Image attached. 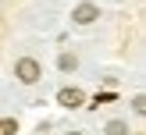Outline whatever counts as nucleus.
<instances>
[{
    "label": "nucleus",
    "instance_id": "4",
    "mask_svg": "<svg viewBox=\"0 0 146 135\" xmlns=\"http://www.w3.org/2000/svg\"><path fill=\"white\" fill-rule=\"evenodd\" d=\"M0 135H18V121L14 117H0Z\"/></svg>",
    "mask_w": 146,
    "mask_h": 135
},
{
    "label": "nucleus",
    "instance_id": "2",
    "mask_svg": "<svg viewBox=\"0 0 146 135\" xmlns=\"http://www.w3.org/2000/svg\"><path fill=\"white\" fill-rule=\"evenodd\" d=\"M71 18H75L78 25H93V21L100 18V7L96 4H78L75 11H71Z\"/></svg>",
    "mask_w": 146,
    "mask_h": 135
},
{
    "label": "nucleus",
    "instance_id": "1",
    "mask_svg": "<svg viewBox=\"0 0 146 135\" xmlns=\"http://www.w3.org/2000/svg\"><path fill=\"white\" fill-rule=\"evenodd\" d=\"M14 75H18V82H25V85H32V82H39V64L32 61V57H21L18 64H14Z\"/></svg>",
    "mask_w": 146,
    "mask_h": 135
},
{
    "label": "nucleus",
    "instance_id": "8",
    "mask_svg": "<svg viewBox=\"0 0 146 135\" xmlns=\"http://www.w3.org/2000/svg\"><path fill=\"white\" fill-rule=\"evenodd\" d=\"M71 135H78V132H71Z\"/></svg>",
    "mask_w": 146,
    "mask_h": 135
},
{
    "label": "nucleus",
    "instance_id": "6",
    "mask_svg": "<svg viewBox=\"0 0 146 135\" xmlns=\"http://www.w3.org/2000/svg\"><path fill=\"white\" fill-rule=\"evenodd\" d=\"M75 68H78L75 53H61V71H75Z\"/></svg>",
    "mask_w": 146,
    "mask_h": 135
},
{
    "label": "nucleus",
    "instance_id": "3",
    "mask_svg": "<svg viewBox=\"0 0 146 135\" xmlns=\"http://www.w3.org/2000/svg\"><path fill=\"white\" fill-rule=\"evenodd\" d=\"M82 89H75V85H71V89H61L57 92V103H64V107H71V110H75V107H82Z\"/></svg>",
    "mask_w": 146,
    "mask_h": 135
},
{
    "label": "nucleus",
    "instance_id": "7",
    "mask_svg": "<svg viewBox=\"0 0 146 135\" xmlns=\"http://www.w3.org/2000/svg\"><path fill=\"white\" fill-rule=\"evenodd\" d=\"M132 110H135V114H146V99H143V96L132 99Z\"/></svg>",
    "mask_w": 146,
    "mask_h": 135
},
{
    "label": "nucleus",
    "instance_id": "5",
    "mask_svg": "<svg viewBox=\"0 0 146 135\" xmlns=\"http://www.w3.org/2000/svg\"><path fill=\"white\" fill-rule=\"evenodd\" d=\"M107 135H128V124L125 121H111L107 124Z\"/></svg>",
    "mask_w": 146,
    "mask_h": 135
}]
</instances>
